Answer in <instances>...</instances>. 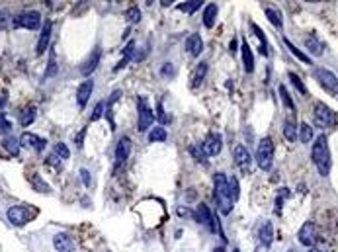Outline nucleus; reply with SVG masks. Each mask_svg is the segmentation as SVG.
<instances>
[{"label":"nucleus","instance_id":"nucleus-45","mask_svg":"<svg viewBox=\"0 0 338 252\" xmlns=\"http://www.w3.org/2000/svg\"><path fill=\"white\" fill-rule=\"evenodd\" d=\"M55 155H57L59 159L67 161V159L71 157V151H69V147H67L65 143H57V145H55Z\"/></svg>","mask_w":338,"mask_h":252},{"label":"nucleus","instance_id":"nucleus-10","mask_svg":"<svg viewBox=\"0 0 338 252\" xmlns=\"http://www.w3.org/2000/svg\"><path fill=\"white\" fill-rule=\"evenodd\" d=\"M202 149L206 151L207 157H217L221 153V149H223V137H221V133L209 131L206 135V139L202 141Z\"/></svg>","mask_w":338,"mask_h":252},{"label":"nucleus","instance_id":"nucleus-19","mask_svg":"<svg viewBox=\"0 0 338 252\" xmlns=\"http://www.w3.org/2000/svg\"><path fill=\"white\" fill-rule=\"evenodd\" d=\"M129 155H131V139L127 135H121L115 145V162L123 164L129 159Z\"/></svg>","mask_w":338,"mask_h":252},{"label":"nucleus","instance_id":"nucleus-32","mask_svg":"<svg viewBox=\"0 0 338 252\" xmlns=\"http://www.w3.org/2000/svg\"><path fill=\"white\" fill-rule=\"evenodd\" d=\"M57 72H59V65H57V53L51 49V51H49V61H47V69H45L43 78H51V76H55Z\"/></svg>","mask_w":338,"mask_h":252},{"label":"nucleus","instance_id":"nucleus-26","mask_svg":"<svg viewBox=\"0 0 338 252\" xmlns=\"http://www.w3.org/2000/svg\"><path fill=\"white\" fill-rule=\"evenodd\" d=\"M147 139H149V143H164L168 139V133L162 125H154V127H150Z\"/></svg>","mask_w":338,"mask_h":252},{"label":"nucleus","instance_id":"nucleus-52","mask_svg":"<svg viewBox=\"0 0 338 252\" xmlns=\"http://www.w3.org/2000/svg\"><path fill=\"white\" fill-rule=\"evenodd\" d=\"M213 252H225V246H223V244H221V246H215Z\"/></svg>","mask_w":338,"mask_h":252},{"label":"nucleus","instance_id":"nucleus-15","mask_svg":"<svg viewBox=\"0 0 338 252\" xmlns=\"http://www.w3.org/2000/svg\"><path fill=\"white\" fill-rule=\"evenodd\" d=\"M100 59H102V51H100V45H96V47L92 49V53L86 57V61L80 65V72H82L84 76H90V74L98 69Z\"/></svg>","mask_w":338,"mask_h":252},{"label":"nucleus","instance_id":"nucleus-50","mask_svg":"<svg viewBox=\"0 0 338 252\" xmlns=\"http://www.w3.org/2000/svg\"><path fill=\"white\" fill-rule=\"evenodd\" d=\"M237 47H239V43H237V39H231V43H229V49H231V53H233V55L237 53Z\"/></svg>","mask_w":338,"mask_h":252},{"label":"nucleus","instance_id":"nucleus-43","mask_svg":"<svg viewBox=\"0 0 338 252\" xmlns=\"http://www.w3.org/2000/svg\"><path fill=\"white\" fill-rule=\"evenodd\" d=\"M160 76L162 78H174L176 76V67L172 63H164L160 67Z\"/></svg>","mask_w":338,"mask_h":252},{"label":"nucleus","instance_id":"nucleus-51","mask_svg":"<svg viewBox=\"0 0 338 252\" xmlns=\"http://www.w3.org/2000/svg\"><path fill=\"white\" fill-rule=\"evenodd\" d=\"M6 102H8V98H6V94H2L0 96V113H2V108L6 106Z\"/></svg>","mask_w":338,"mask_h":252},{"label":"nucleus","instance_id":"nucleus-53","mask_svg":"<svg viewBox=\"0 0 338 252\" xmlns=\"http://www.w3.org/2000/svg\"><path fill=\"white\" fill-rule=\"evenodd\" d=\"M307 252H320V250H319V248H317V246H311V248H309V250H307Z\"/></svg>","mask_w":338,"mask_h":252},{"label":"nucleus","instance_id":"nucleus-3","mask_svg":"<svg viewBox=\"0 0 338 252\" xmlns=\"http://www.w3.org/2000/svg\"><path fill=\"white\" fill-rule=\"evenodd\" d=\"M36 215H38V209L34 205H24V203L10 205L6 211V217L14 227H24L32 219H36Z\"/></svg>","mask_w":338,"mask_h":252},{"label":"nucleus","instance_id":"nucleus-33","mask_svg":"<svg viewBox=\"0 0 338 252\" xmlns=\"http://www.w3.org/2000/svg\"><path fill=\"white\" fill-rule=\"evenodd\" d=\"M188 151H190V155L196 159V162H200V164H204V166H207V164H209V161H207L209 157L206 155V151L202 149V145H190V149H188Z\"/></svg>","mask_w":338,"mask_h":252},{"label":"nucleus","instance_id":"nucleus-18","mask_svg":"<svg viewBox=\"0 0 338 252\" xmlns=\"http://www.w3.org/2000/svg\"><path fill=\"white\" fill-rule=\"evenodd\" d=\"M51 32H53V24L49 20H45V24L41 26V34H39V39H38V45H36V53L38 55H43L47 49H49V41H51Z\"/></svg>","mask_w":338,"mask_h":252},{"label":"nucleus","instance_id":"nucleus-40","mask_svg":"<svg viewBox=\"0 0 338 252\" xmlns=\"http://www.w3.org/2000/svg\"><path fill=\"white\" fill-rule=\"evenodd\" d=\"M229 196H231V201L237 203L239 201V196H241V186H239V180L235 176L229 178Z\"/></svg>","mask_w":338,"mask_h":252},{"label":"nucleus","instance_id":"nucleus-9","mask_svg":"<svg viewBox=\"0 0 338 252\" xmlns=\"http://www.w3.org/2000/svg\"><path fill=\"white\" fill-rule=\"evenodd\" d=\"M272 240H274V225L270 221H264L258 229V234H256V250L266 252L272 246Z\"/></svg>","mask_w":338,"mask_h":252},{"label":"nucleus","instance_id":"nucleus-34","mask_svg":"<svg viewBox=\"0 0 338 252\" xmlns=\"http://www.w3.org/2000/svg\"><path fill=\"white\" fill-rule=\"evenodd\" d=\"M2 147H4L10 155L16 157V155L20 153V147H22V145H20V139H16V137H12V135H6V139L2 141Z\"/></svg>","mask_w":338,"mask_h":252},{"label":"nucleus","instance_id":"nucleus-31","mask_svg":"<svg viewBox=\"0 0 338 252\" xmlns=\"http://www.w3.org/2000/svg\"><path fill=\"white\" fill-rule=\"evenodd\" d=\"M252 32H254V36L258 37V41H260V53L264 55V57H268L270 55V49H268V39H266V34L260 30V26H256V24H252Z\"/></svg>","mask_w":338,"mask_h":252},{"label":"nucleus","instance_id":"nucleus-8","mask_svg":"<svg viewBox=\"0 0 338 252\" xmlns=\"http://www.w3.org/2000/svg\"><path fill=\"white\" fill-rule=\"evenodd\" d=\"M12 26L16 30H20V28H24V30H38V28L43 26V20H41V14L38 10H24L18 16H14Z\"/></svg>","mask_w":338,"mask_h":252},{"label":"nucleus","instance_id":"nucleus-46","mask_svg":"<svg viewBox=\"0 0 338 252\" xmlns=\"http://www.w3.org/2000/svg\"><path fill=\"white\" fill-rule=\"evenodd\" d=\"M104 109H106V104L104 102H98L96 104V108H94V111H92V115H90V119L92 121H98V119H102L106 113H104Z\"/></svg>","mask_w":338,"mask_h":252},{"label":"nucleus","instance_id":"nucleus-27","mask_svg":"<svg viewBox=\"0 0 338 252\" xmlns=\"http://www.w3.org/2000/svg\"><path fill=\"white\" fill-rule=\"evenodd\" d=\"M28 180H30V186H32L36 192H39V194H51V186H49L39 174H32Z\"/></svg>","mask_w":338,"mask_h":252},{"label":"nucleus","instance_id":"nucleus-5","mask_svg":"<svg viewBox=\"0 0 338 252\" xmlns=\"http://www.w3.org/2000/svg\"><path fill=\"white\" fill-rule=\"evenodd\" d=\"M274 141L272 137H262L258 141V147H256V164L262 168V170H270L272 168V162H274Z\"/></svg>","mask_w":338,"mask_h":252},{"label":"nucleus","instance_id":"nucleus-37","mask_svg":"<svg viewBox=\"0 0 338 252\" xmlns=\"http://www.w3.org/2000/svg\"><path fill=\"white\" fill-rule=\"evenodd\" d=\"M202 0H188V2H180L178 4V10L180 12H186V14H194V12H198L200 8H202Z\"/></svg>","mask_w":338,"mask_h":252},{"label":"nucleus","instance_id":"nucleus-1","mask_svg":"<svg viewBox=\"0 0 338 252\" xmlns=\"http://www.w3.org/2000/svg\"><path fill=\"white\" fill-rule=\"evenodd\" d=\"M311 161L317 166L319 174L326 178L330 174V149H328V137L322 133L313 141L311 147Z\"/></svg>","mask_w":338,"mask_h":252},{"label":"nucleus","instance_id":"nucleus-39","mask_svg":"<svg viewBox=\"0 0 338 252\" xmlns=\"http://www.w3.org/2000/svg\"><path fill=\"white\" fill-rule=\"evenodd\" d=\"M154 119H158L162 125H166V123H170V121H172V115H168V113H166V109H164L162 102H158V104H156V109H154Z\"/></svg>","mask_w":338,"mask_h":252},{"label":"nucleus","instance_id":"nucleus-29","mask_svg":"<svg viewBox=\"0 0 338 252\" xmlns=\"http://www.w3.org/2000/svg\"><path fill=\"white\" fill-rule=\"evenodd\" d=\"M297 125H295V121L293 119H285L283 121V137H285V141H289V143H295V139H297Z\"/></svg>","mask_w":338,"mask_h":252},{"label":"nucleus","instance_id":"nucleus-13","mask_svg":"<svg viewBox=\"0 0 338 252\" xmlns=\"http://www.w3.org/2000/svg\"><path fill=\"white\" fill-rule=\"evenodd\" d=\"M233 159H235V164L243 172H250V168H252V157H250V153H248V149L244 145H235Z\"/></svg>","mask_w":338,"mask_h":252},{"label":"nucleus","instance_id":"nucleus-20","mask_svg":"<svg viewBox=\"0 0 338 252\" xmlns=\"http://www.w3.org/2000/svg\"><path fill=\"white\" fill-rule=\"evenodd\" d=\"M186 51L190 53V57H200L204 53V39L198 34H190L186 37Z\"/></svg>","mask_w":338,"mask_h":252},{"label":"nucleus","instance_id":"nucleus-4","mask_svg":"<svg viewBox=\"0 0 338 252\" xmlns=\"http://www.w3.org/2000/svg\"><path fill=\"white\" fill-rule=\"evenodd\" d=\"M152 123H154V111L150 109L147 98L139 96V100H137V131L139 133L150 131Z\"/></svg>","mask_w":338,"mask_h":252},{"label":"nucleus","instance_id":"nucleus-16","mask_svg":"<svg viewBox=\"0 0 338 252\" xmlns=\"http://www.w3.org/2000/svg\"><path fill=\"white\" fill-rule=\"evenodd\" d=\"M20 145L22 147H28V149H34V151H38V153H41V151H45V147H47V139H43V137H38L36 133H22V137H20Z\"/></svg>","mask_w":338,"mask_h":252},{"label":"nucleus","instance_id":"nucleus-28","mask_svg":"<svg viewBox=\"0 0 338 252\" xmlns=\"http://www.w3.org/2000/svg\"><path fill=\"white\" fill-rule=\"evenodd\" d=\"M36 113H38V108L36 106L24 108V111L20 113V125H22V127H30V125L36 121Z\"/></svg>","mask_w":338,"mask_h":252},{"label":"nucleus","instance_id":"nucleus-36","mask_svg":"<svg viewBox=\"0 0 338 252\" xmlns=\"http://www.w3.org/2000/svg\"><path fill=\"white\" fill-rule=\"evenodd\" d=\"M283 43H285V47L289 49V53H291L293 57H297V59H299L301 63H305V65H311V57H309V55H305L303 51H299V49H297V47H295V45H293L289 39H283Z\"/></svg>","mask_w":338,"mask_h":252},{"label":"nucleus","instance_id":"nucleus-22","mask_svg":"<svg viewBox=\"0 0 338 252\" xmlns=\"http://www.w3.org/2000/svg\"><path fill=\"white\" fill-rule=\"evenodd\" d=\"M207 69H209V65L206 63V61H202V63H198L196 65V69H194V72H192V78H190V86L196 90L204 80H206V76H207Z\"/></svg>","mask_w":338,"mask_h":252},{"label":"nucleus","instance_id":"nucleus-47","mask_svg":"<svg viewBox=\"0 0 338 252\" xmlns=\"http://www.w3.org/2000/svg\"><path fill=\"white\" fill-rule=\"evenodd\" d=\"M80 178H82L84 186H86V188H90V184H92V182H90V172H88L86 168H80Z\"/></svg>","mask_w":338,"mask_h":252},{"label":"nucleus","instance_id":"nucleus-41","mask_svg":"<svg viewBox=\"0 0 338 252\" xmlns=\"http://www.w3.org/2000/svg\"><path fill=\"white\" fill-rule=\"evenodd\" d=\"M125 20L129 24H139L141 22V10H139V6H129L125 10Z\"/></svg>","mask_w":338,"mask_h":252},{"label":"nucleus","instance_id":"nucleus-54","mask_svg":"<svg viewBox=\"0 0 338 252\" xmlns=\"http://www.w3.org/2000/svg\"><path fill=\"white\" fill-rule=\"evenodd\" d=\"M233 252H241V250H239V248H235V250H233Z\"/></svg>","mask_w":338,"mask_h":252},{"label":"nucleus","instance_id":"nucleus-44","mask_svg":"<svg viewBox=\"0 0 338 252\" xmlns=\"http://www.w3.org/2000/svg\"><path fill=\"white\" fill-rule=\"evenodd\" d=\"M287 76H289L291 84H293V86L297 88V92H299V94H307V86H305V84L301 82V78H299V76H297L295 72H291V71H289V72H287Z\"/></svg>","mask_w":338,"mask_h":252},{"label":"nucleus","instance_id":"nucleus-7","mask_svg":"<svg viewBox=\"0 0 338 252\" xmlns=\"http://www.w3.org/2000/svg\"><path fill=\"white\" fill-rule=\"evenodd\" d=\"M313 117H315V125L320 129H328V127H334L338 117L336 113L324 104V102H317L315 108H313Z\"/></svg>","mask_w":338,"mask_h":252},{"label":"nucleus","instance_id":"nucleus-6","mask_svg":"<svg viewBox=\"0 0 338 252\" xmlns=\"http://www.w3.org/2000/svg\"><path fill=\"white\" fill-rule=\"evenodd\" d=\"M313 76L320 84L322 90H326L332 96H338V76L330 69H326V67H315L313 69Z\"/></svg>","mask_w":338,"mask_h":252},{"label":"nucleus","instance_id":"nucleus-35","mask_svg":"<svg viewBox=\"0 0 338 252\" xmlns=\"http://www.w3.org/2000/svg\"><path fill=\"white\" fill-rule=\"evenodd\" d=\"M297 139L301 141V143H311V139H313V127L309 123H301L299 125V131H297Z\"/></svg>","mask_w":338,"mask_h":252},{"label":"nucleus","instance_id":"nucleus-38","mask_svg":"<svg viewBox=\"0 0 338 252\" xmlns=\"http://www.w3.org/2000/svg\"><path fill=\"white\" fill-rule=\"evenodd\" d=\"M278 92H280V96H282V102H283V106H285L287 109H291V111H295L297 108H295V102L291 100V96H289V92H287V88H285L283 84H280V86H278Z\"/></svg>","mask_w":338,"mask_h":252},{"label":"nucleus","instance_id":"nucleus-23","mask_svg":"<svg viewBox=\"0 0 338 252\" xmlns=\"http://www.w3.org/2000/svg\"><path fill=\"white\" fill-rule=\"evenodd\" d=\"M241 55H243L244 71H246L248 74H252V72H254V53H252L248 41H243V45H241Z\"/></svg>","mask_w":338,"mask_h":252},{"label":"nucleus","instance_id":"nucleus-2","mask_svg":"<svg viewBox=\"0 0 338 252\" xmlns=\"http://www.w3.org/2000/svg\"><path fill=\"white\" fill-rule=\"evenodd\" d=\"M213 198H215V203H217L219 211L223 215H229L231 209H233V201H231V196H229V178L223 172H217L213 176Z\"/></svg>","mask_w":338,"mask_h":252},{"label":"nucleus","instance_id":"nucleus-30","mask_svg":"<svg viewBox=\"0 0 338 252\" xmlns=\"http://www.w3.org/2000/svg\"><path fill=\"white\" fill-rule=\"evenodd\" d=\"M264 14H266V18L272 22V26H274V28H278V30H282V28H283V20H282V12H280V10L266 6V8H264Z\"/></svg>","mask_w":338,"mask_h":252},{"label":"nucleus","instance_id":"nucleus-24","mask_svg":"<svg viewBox=\"0 0 338 252\" xmlns=\"http://www.w3.org/2000/svg\"><path fill=\"white\" fill-rule=\"evenodd\" d=\"M305 47L309 49V53L311 55H315V57H320L322 53H324V43L317 37V36H311V37H305Z\"/></svg>","mask_w":338,"mask_h":252},{"label":"nucleus","instance_id":"nucleus-48","mask_svg":"<svg viewBox=\"0 0 338 252\" xmlns=\"http://www.w3.org/2000/svg\"><path fill=\"white\" fill-rule=\"evenodd\" d=\"M84 135H86V129H80V133H78V135H75V143H76V147H78V149H82Z\"/></svg>","mask_w":338,"mask_h":252},{"label":"nucleus","instance_id":"nucleus-21","mask_svg":"<svg viewBox=\"0 0 338 252\" xmlns=\"http://www.w3.org/2000/svg\"><path fill=\"white\" fill-rule=\"evenodd\" d=\"M217 14H219V6L215 2H209L206 4L204 12H202V20H204V26L206 28H213L215 26V20H217Z\"/></svg>","mask_w":338,"mask_h":252},{"label":"nucleus","instance_id":"nucleus-49","mask_svg":"<svg viewBox=\"0 0 338 252\" xmlns=\"http://www.w3.org/2000/svg\"><path fill=\"white\" fill-rule=\"evenodd\" d=\"M6 24H8V14L4 10H0V30L6 28Z\"/></svg>","mask_w":338,"mask_h":252},{"label":"nucleus","instance_id":"nucleus-55","mask_svg":"<svg viewBox=\"0 0 338 252\" xmlns=\"http://www.w3.org/2000/svg\"><path fill=\"white\" fill-rule=\"evenodd\" d=\"M287 252H295V250H293V248H289V250H287Z\"/></svg>","mask_w":338,"mask_h":252},{"label":"nucleus","instance_id":"nucleus-42","mask_svg":"<svg viewBox=\"0 0 338 252\" xmlns=\"http://www.w3.org/2000/svg\"><path fill=\"white\" fill-rule=\"evenodd\" d=\"M12 121L6 117V113H0V135H10Z\"/></svg>","mask_w":338,"mask_h":252},{"label":"nucleus","instance_id":"nucleus-17","mask_svg":"<svg viewBox=\"0 0 338 252\" xmlns=\"http://www.w3.org/2000/svg\"><path fill=\"white\" fill-rule=\"evenodd\" d=\"M53 246L57 252H75L76 250V242L69 233H57L53 238Z\"/></svg>","mask_w":338,"mask_h":252},{"label":"nucleus","instance_id":"nucleus-14","mask_svg":"<svg viewBox=\"0 0 338 252\" xmlns=\"http://www.w3.org/2000/svg\"><path fill=\"white\" fill-rule=\"evenodd\" d=\"M92 92H94V80L92 78H86L84 82L78 84V88H76V106H78V109L86 108Z\"/></svg>","mask_w":338,"mask_h":252},{"label":"nucleus","instance_id":"nucleus-25","mask_svg":"<svg viewBox=\"0 0 338 252\" xmlns=\"http://www.w3.org/2000/svg\"><path fill=\"white\" fill-rule=\"evenodd\" d=\"M135 47H137V43H135V41H129V43L125 45V49H123V59H121V61L115 65V69H113L115 72H117V71H121L123 67H127V63H129V61H135Z\"/></svg>","mask_w":338,"mask_h":252},{"label":"nucleus","instance_id":"nucleus-12","mask_svg":"<svg viewBox=\"0 0 338 252\" xmlns=\"http://www.w3.org/2000/svg\"><path fill=\"white\" fill-rule=\"evenodd\" d=\"M297 238L303 246H309V248L315 246L317 244V225H315V221H305L301 225L299 233H297Z\"/></svg>","mask_w":338,"mask_h":252},{"label":"nucleus","instance_id":"nucleus-11","mask_svg":"<svg viewBox=\"0 0 338 252\" xmlns=\"http://www.w3.org/2000/svg\"><path fill=\"white\" fill-rule=\"evenodd\" d=\"M196 221L198 223H202L209 233H217V225H215V219H213V213H211V209L206 205V203H200L198 207H196Z\"/></svg>","mask_w":338,"mask_h":252}]
</instances>
